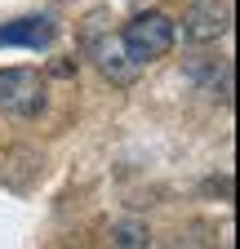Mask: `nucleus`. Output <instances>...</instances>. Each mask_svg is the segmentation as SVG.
<instances>
[{
	"label": "nucleus",
	"instance_id": "obj_1",
	"mask_svg": "<svg viewBox=\"0 0 240 249\" xmlns=\"http://www.w3.org/2000/svg\"><path fill=\"white\" fill-rule=\"evenodd\" d=\"M116 36H120V45H125L129 62L142 71L147 62H156V58H165V53L173 49L178 27H173V18H169V14L147 9V14H138V18H129V22H125V31H116Z\"/></svg>",
	"mask_w": 240,
	"mask_h": 249
},
{
	"label": "nucleus",
	"instance_id": "obj_2",
	"mask_svg": "<svg viewBox=\"0 0 240 249\" xmlns=\"http://www.w3.org/2000/svg\"><path fill=\"white\" fill-rule=\"evenodd\" d=\"M45 103H49V93L36 67H0V116L36 120Z\"/></svg>",
	"mask_w": 240,
	"mask_h": 249
},
{
	"label": "nucleus",
	"instance_id": "obj_3",
	"mask_svg": "<svg viewBox=\"0 0 240 249\" xmlns=\"http://www.w3.org/2000/svg\"><path fill=\"white\" fill-rule=\"evenodd\" d=\"M231 31V9L223 0H191L183 14V40L187 45H218Z\"/></svg>",
	"mask_w": 240,
	"mask_h": 249
},
{
	"label": "nucleus",
	"instance_id": "obj_4",
	"mask_svg": "<svg viewBox=\"0 0 240 249\" xmlns=\"http://www.w3.org/2000/svg\"><path fill=\"white\" fill-rule=\"evenodd\" d=\"M89 53H94L98 71H103L111 85H129V80L138 76V67L129 62L125 45H120V36H98V40H89Z\"/></svg>",
	"mask_w": 240,
	"mask_h": 249
},
{
	"label": "nucleus",
	"instance_id": "obj_5",
	"mask_svg": "<svg viewBox=\"0 0 240 249\" xmlns=\"http://www.w3.org/2000/svg\"><path fill=\"white\" fill-rule=\"evenodd\" d=\"M53 22L49 18H18V22H5L0 27V49L5 45H22V49H49L53 45Z\"/></svg>",
	"mask_w": 240,
	"mask_h": 249
},
{
	"label": "nucleus",
	"instance_id": "obj_6",
	"mask_svg": "<svg viewBox=\"0 0 240 249\" xmlns=\"http://www.w3.org/2000/svg\"><path fill=\"white\" fill-rule=\"evenodd\" d=\"M196 85H200V93H209L214 103H223V107H231V62L223 58H209V62H196V67L187 71Z\"/></svg>",
	"mask_w": 240,
	"mask_h": 249
},
{
	"label": "nucleus",
	"instance_id": "obj_7",
	"mask_svg": "<svg viewBox=\"0 0 240 249\" xmlns=\"http://www.w3.org/2000/svg\"><path fill=\"white\" fill-rule=\"evenodd\" d=\"M111 249H152V227L142 223V218H120L111 223Z\"/></svg>",
	"mask_w": 240,
	"mask_h": 249
}]
</instances>
